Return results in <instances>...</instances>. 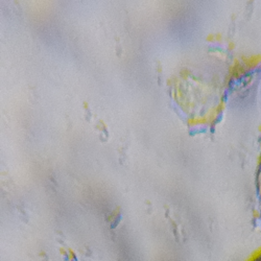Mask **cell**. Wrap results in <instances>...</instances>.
Here are the masks:
<instances>
[{
  "label": "cell",
  "mask_w": 261,
  "mask_h": 261,
  "mask_svg": "<svg viewBox=\"0 0 261 261\" xmlns=\"http://www.w3.org/2000/svg\"><path fill=\"white\" fill-rule=\"evenodd\" d=\"M255 261H261V256H259V257H258Z\"/></svg>",
  "instance_id": "6da1fadb"
}]
</instances>
